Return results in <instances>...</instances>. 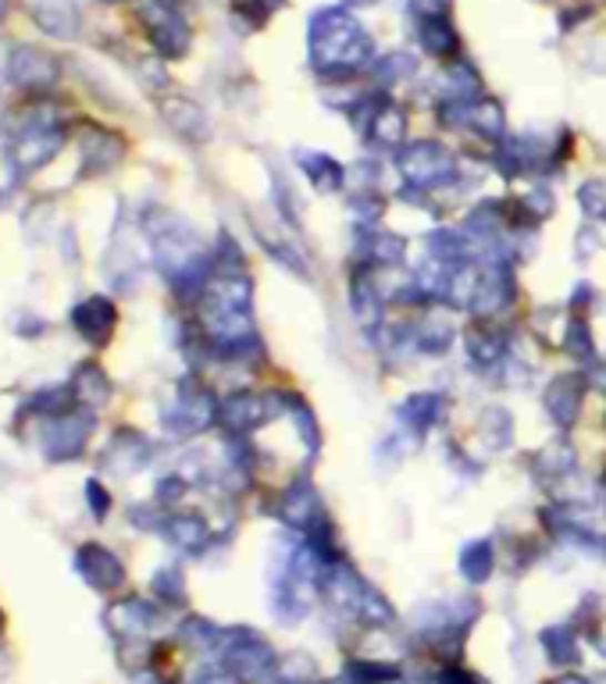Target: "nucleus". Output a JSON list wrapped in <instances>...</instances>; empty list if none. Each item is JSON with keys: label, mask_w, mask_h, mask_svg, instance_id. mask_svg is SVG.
<instances>
[{"label": "nucleus", "mask_w": 606, "mask_h": 684, "mask_svg": "<svg viewBox=\"0 0 606 684\" xmlns=\"http://www.w3.org/2000/svg\"><path fill=\"white\" fill-rule=\"evenodd\" d=\"M211 421H218V400L208 392V385H200L196 379H186L179 385V396H175L172 410L164 414L168 432L196 435V432H204Z\"/></svg>", "instance_id": "20e7f679"}, {"label": "nucleus", "mask_w": 606, "mask_h": 684, "mask_svg": "<svg viewBox=\"0 0 606 684\" xmlns=\"http://www.w3.org/2000/svg\"><path fill=\"white\" fill-rule=\"evenodd\" d=\"M461 574L467 581H475V585H482V581H489L493 574V545L489 542H471L461 550Z\"/></svg>", "instance_id": "5701e85b"}, {"label": "nucleus", "mask_w": 606, "mask_h": 684, "mask_svg": "<svg viewBox=\"0 0 606 684\" xmlns=\"http://www.w3.org/2000/svg\"><path fill=\"white\" fill-rule=\"evenodd\" d=\"M147 460H150V442L140 432H132V428H122V432L111 439V446L104 453V464L118 474L140 471Z\"/></svg>", "instance_id": "ddd939ff"}, {"label": "nucleus", "mask_w": 606, "mask_h": 684, "mask_svg": "<svg viewBox=\"0 0 606 684\" xmlns=\"http://www.w3.org/2000/svg\"><path fill=\"white\" fill-rule=\"evenodd\" d=\"M446 4L450 0H414V8L421 14H446Z\"/></svg>", "instance_id": "4c0bfd02"}, {"label": "nucleus", "mask_w": 606, "mask_h": 684, "mask_svg": "<svg viewBox=\"0 0 606 684\" xmlns=\"http://www.w3.org/2000/svg\"><path fill=\"white\" fill-rule=\"evenodd\" d=\"M582 374H560V379H553L549 389H546V410L549 418L557 421L560 428H567L575 421L578 406H582Z\"/></svg>", "instance_id": "4468645a"}, {"label": "nucleus", "mask_w": 606, "mask_h": 684, "mask_svg": "<svg viewBox=\"0 0 606 684\" xmlns=\"http://www.w3.org/2000/svg\"><path fill=\"white\" fill-rule=\"evenodd\" d=\"M90 435H93V414L87 406L61 410V414L47 424L43 450H47L50 460H75L82 450H87Z\"/></svg>", "instance_id": "423d86ee"}, {"label": "nucleus", "mask_w": 606, "mask_h": 684, "mask_svg": "<svg viewBox=\"0 0 606 684\" xmlns=\"http://www.w3.org/2000/svg\"><path fill=\"white\" fill-rule=\"evenodd\" d=\"M296 158H300V168L307 171V179H311L322 193H332V190H340V185H343L346 171L335 164L329 153H307V150H300Z\"/></svg>", "instance_id": "aec40b11"}, {"label": "nucleus", "mask_w": 606, "mask_h": 684, "mask_svg": "<svg viewBox=\"0 0 606 684\" xmlns=\"http://www.w3.org/2000/svg\"><path fill=\"white\" fill-rule=\"evenodd\" d=\"M61 143H64V132L54 122H47V118H29L11 143V164L19 168L22 175H32V171H40L43 164L54 161Z\"/></svg>", "instance_id": "f03ea898"}, {"label": "nucleus", "mask_w": 606, "mask_h": 684, "mask_svg": "<svg viewBox=\"0 0 606 684\" xmlns=\"http://www.w3.org/2000/svg\"><path fill=\"white\" fill-rule=\"evenodd\" d=\"M164 114H168V122H172L182 135H204L208 132L204 114H200V108L190 104V100H168Z\"/></svg>", "instance_id": "b1692460"}, {"label": "nucleus", "mask_w": 606, "mask_h": 684, "mask_svg": "<svg viewBox=\"0 0 606 684\" xmlns=\"http://www.w3.org/2000/svg\"><path fill=\"white\" fill-rule=\"evenodd\" d=\"M87 500H90V506H93L97 517H104L108 506H111V495H108V489L100 485V482H87Z\"/></svg>", "instance_id": "72a5a7b5"}, {"label": "nucleus", "mask_w": 606, "mask_h": 684, "mask_svg": "<svg viewBox=\"0 0 606 684\" xmlns=\"http://www.w3.org/2000/svg\"><path fill=\"white\" fill-rule=\"evenodd\" d=\"M346 4H375V0H346Z\"/></svg>", "instance_id": "a19ab883"}, {"label": "nucleus", "mask_w": 606, "mask_h": 684, "mask_svg": "<svg viewBox=\"0 0 606 684\" xmlns=\"http://www.w3.org/2000/svg\"><path fill=\"white\" fill-rule=\"evenodd\" d=\"M417 26H421L417 37L425 43V50H432L435 58H457L461 37H457V29L446 22V14H421Z\"/></svg>", "instance_id": "dca6fc26"}, {"label": "nucleus", "mask_w": 606, "mask_h": 684, "mask_svg": "<svg viewBox=\"0 0 606 684\" xmlns=\"http://www.w3.org/2000/svg\"><path fill=\"white\" fill-rule=\"evenodd\" d=\"M440 684H478V677H471L461 666H450V671L440 674Z\"/></svg>", "instance_id": "e433bc0d"}, {"label": "nucleus", "mask_w": 606, "mask_h": 684, "mask_svg": "<svg viewBox=\"0 0 606 684\" xmlns=\"http://www.w3.org/2000/svg\"><path fill=\"white\" fill-rule=\"evenodd\" d=\"M8 76L19 86H26V90H47V86L58 79V61L37 47H19V50H11Z\"/></svg>", "instance_id": "9b49d317"}, {"label": "nucleus", "mask_w": 606, "mask_h": 684, "mask_svg": "<svg viewBox=\"0 0 606 684\" xmlns=\"http://www.w3.org/2000/svg\"><path fill=\"white\" fill-rule=\"evenodd\" d=\"M225 642V666L240 681H261L275 671V653L261 642L254 631H229Z\"/></svg>", "instance_id": "39448f33"}, {"label": "nucleus", "mask_w": 606, "mask_h": 684, "mask_svg": "<svg viewBox=\"0 0 606 684\" xmlns=\"http://www.w3.org/2000/svg\"><path fill=\"white\" fill-rule=\"evenodd\" d=\"M403 250H407V243H403V239L393 235V232H372L367 235V261H375V264H400Z\"/></svg>", "instance_id": "bb28decb"}, {"label": "nucleus", "mask_w": 606, "mask_h": 684, "mask_svg": "<svg viewBox=\"0 0 606 684\" xmlns=\"http://www.w3.org/2000/svg\"><path fill=\"white\" fill-rule=\"evenodd\" d=\"M161 527L175 545H182V550H200V545H208V524L204 517H196V513H175V517H168Z\"/></svg>", "instance_id": "412c9836"}, {"label": "nucleus", "mask_w": 606, "mask_h": 684, "mask_svg": "<svg viewBox=\"0 0 606 684\" xmlns=\"http://www.w3.org/2000/svg\"><path fill=\"white\" fill-rule=\"evenodd\" d=\"M4 8H8V0H0V19H4Z\"/></svg>", "instance_id": "79ce46f5"}, {"label": "nucleus", "mask_w": 606, "mask_h": 684, "mask_svg": "<svg viewBox=\"0 0 606 684\" xmlns=\"http://www.w3.org/2000/svg\"><path fill=\"white\" fill-rule=\"evenodd\" d=\"M414 68H417V61H414L411 54H390V58L378 61V79L390 86V82H396V79H403V76H411Z\"/></svg>", "instance_id": "7c9ffc66"}, {"label": "nucleus", "mask_w": 606, "mask_h": 684, "mask_svg": "<svg viewBox=\"0 0 606 684\" xmlns=\"http://www.w3.org/2000/svg\"><path fill=\"white\" fill-rule=\"evenodd\" d=\"M114 303L104 300V296H90V300H82L75 311H72V324H75V332L90 342V346H104V342L111 339L114 332Z\"/></svg>", "instance_id": "9d476101"}, {"label": "nucleus", "mask_w": 606, "mask_h": 684, "mask_svg": "<svg viewBox=\"0 0 606 684\" xmlns=\"http://www.w3.org/2000/svg\"><path fill=\"white\" fill-rule=\"evenodd\" d=\"M464 339H467L471 361L482 364V368H493L499 356L507 353V342H503V335L496 329H489V324H478V329H471Z\"/></svg>", "instance_id": "4be33fe9"}, {"label": "nucleus", "mask_w": 606, "mask_h": 684, "mask_svg": "<svg viewBox=\"0 0 606 684\" xmlns=\"http://www.w3.org/2000/svg\"><path fill=\"white\" fill-rule=\"evenodd\" d=\"M290 684H293V681H290Z\"/></svg>", "instance_id": "37998d69"}, {"label": "nucleus", "mask_w": 606, "mask_h": 684, "mask_svg": "<svg viewBox=\"0 0 606 684\" xmlns=\"http://www.w3.org/2000/svg\"><path fill=\"white\" fill-rule=\"evenodd\" d=\"M261 4H264V8H279V4H282V0H261Z\"/></svg>", "instance_id": "ea45409f"}, {"label": "nucleus", "mask_w": 606, "mask_h": 684, "mask_svg": "<svg viewBox=\"0 0 606 684\" xmlns=\"http://www.w3.org/2000/svg\"><path fill=\"white\" fill-rule=\"evenodd\" d=\"M75 571H79L82 581H87V585H93L97 592H114V589H122V585H125V567H122V560H118L111 550H104V545H97V542L79 545V553H75Z\"/></svg>", "instance_id": "1a4fd4ad"}, {"label": "nucleus", "mask_w": 606, "mask_h": 684, "mask_svg": "<svg viewBox=\"0 0 606 684\" xmlns=\"http://www.w3.org/2000/svg\"><path fill=\"white\" fill-rule=\"evenodd\" d=\"M154 621H158V610L150 603H143V598H122V603H114L108 610V624H111L114 635L137 638V635H143L147 627H154Z\"/></svg>", "instance_id": "2eb2a0df"}, {"label": "nucleus", "mask_w": 606, "mask_h": 684, "mask_svg": "<svg viewBox=\"0 0 606 684\" xmlns=\"http://www.w3.org/2000/svg\"><path fill=\"white\" fill-rule=\"evenodd\" d=\"M182 492H186V482H182V477H164L161 489H158V500L161 503H175Z\"/></svg>", "instance_id": "c9c22d12"}, {"label": "nucleus", "mask_w": 606, "mask_h": 684, "mask_svg": "<svg viewBox=\"0 0 606 684\" xmlns=\"http://www.w3.org/2000/svg\"><path fill=\"white\" fill-rule=\"evenodd\" d=\"M37 22L50 32H58V37H72L75 32V11L64 4V0H47V8L40 4L37 8Z\"/></svg>", "instance_id": "a878e982"}, {"label": "nucleus", "mask_w": 606, "mask_h": 684, "mask_svg": "<svg viewBox=\"0 0 606 684\" xmlns=\"http://www.w3.org/2000/svg\"><path fill=\"white\" fill-rule=\"evenodd\" d=\"M400 421L411 428V432H428V428L443 418V396H411L396 406Z\"/></svg>", "instance_id": "6ab92c4d"}, {"label": "nucleus", "mask_w": 606, "mask_h": 684, "mask_svg": "<svg viewBox=\"0 0 606 684\" xmlns=\"http://www.w3.org/2000/svg\"><path fill=\"white\" fill-rule=\"evenodd\" d=\"M154 592L164 598V603H182V598H186V585H182V574L172 571V567H164V571L154 577Z\"/></svg>", "instance_id": "c756f323"}, {"label": "nucleus", "mask_w": 606, "mask_h": 684, "mask_svg": "<svg viewBox=\"0 0 606 684\" xmlns=\"http://www.w3.org/2000/svg\"><path fill=\"white\" fill-rule=\"evenodd\" d=\"M350 303H353V314L357 321H372L378 318V296H375V285L367 282V271L361 268L357 275H353V285H350Z\"/></svg>", "instance_id": "393cba45"}, {"label": "nucleus", "mask_w": 606, "mask_h": 684, "mask_svg": "<svg viewBox=\"0 0 606 684\" xmlns=\"http://www.w3.org/2000/svg\"><path fill=\"white\" fill-rule=\"evenodd\" d=\"M72 400L79 406H104L111 400V382L97 364H82L72 374Z\"/></svg>", "instance_id": "f3484780"}, {"label": "nucleus", "mask_w": 606, "mask_h": 684, "mask_svg": "<svg viewBox=\"0 0 606 684\" xmlns=\"http://www.w3.org/2000/svg\"><path fill=\"white\" fill-rule=\"evenodd\" d=\"M122 158V140L111 132H87L82 135V164L87 171H104Z\"/></svg>", "instance_id": "a211bd4d"}, {"label": "nucleus", "mask_w": 606, "mask_h": 684, "mask_svg": "<svg viewBox=\"0 0 606 684\" xmlns=\"http://www.w3.org/2000/svg\"><path fill=\"white\" fill-rule=\"evenodd\" d=\"M143 22L150 29V40L164 58H182L190 50V29L186 19L179 14L175 0H147Z\"/></svg>", "instance_id": "0eeeda50"}, {"label": "nucleus", "mask_w": 606, "mask_h": 684, "mask_svg": "<svg viewBox=\"0 0 606 684\" xmlns=\"http://www.w3.org/2000/svg\"><path fill=\"white\" fill-rule=\"evenodd\" d=\"M235 681H240V677H235L229 666H225V671H218V666H208V671L196 674L193 684H235Z\"/></svg>", "instance_id": "f704fd0d"}, {"label": "nucleus", "mask_w": 606, "mask_h": 684, "mask_svg": "<svg viewBox=\"0 0 606 684\" xmlns=\"http://www.w3.org/2000/svg\"><path fill=\"white\" fill-rule=\"evenodd\" d=\"M543 645L553 663H575L578 660V642L570 627H546L543 631Z\"/></svg>", "instance_id": "cd10ccee"}, {"label": "nucleus", "mask_w": 606, "mask_h": 684, "mask_svg": "<svg viewBox=\"0 0 606 684\" xmlns=\"http://www.w3.org/2000/svg\"><path fill=\"white\" fill-rule=\"evenodd\" d=\"M567 350L575 353V356H588L593 353V335H588V324L582 318L570 321V329H567Z\"/></svg>", "instance_id": "473e14b6"}, {"label": "nucleus", "mask_w": 606, "mask_h": 684, "mask_svg": "<svg viewBox=\"0 0 606 684\" xmlns=\"http://www.w3.org/2000/svg\"><path fill=\"white\" fill-rule=\"evenodd\" d=\"M400 175L407 179L411 190H435V185L457 179V171H453L450 150L440 143H411L400 153Z\"/></svg>", "instance_id": "7ed1b4c3"}, {"label": "nucleus", "mask_w": 606, "mask_h": 684, "mask_svg": "<svg viewBox=\"0 0 606 684\" xmlns=\"http://www.w3.org/2000/svg\"><path fill=\"white\" fill-rule=\"evenodd\" d=\"M285 403L290 400L279 403V396H250V392H235V396L218 403V421H222L229 432L243 435V432L261 428L264 421H272Z\"/></svg>", "instance_id": "6e6552de"}, {"label": "nucleus", "mask_w": 606, "mask_h": 684, "mask_svg": "<svg viewBox=\"0 0 606 684\" xmlns=\"http://www.w3.org/2000/svg\"><path fill=\"white\" fill-rule=\"evenodd\" d=\"M346 674L353 684H382V681H396L400 671L393 663H367V660H353L346 666Z\"/></svg>", "instance_id": "c85d7f7f"}, {"label": "nucleus", "mask_w": 606, "mask_h": 684, "mask_svg": "<svg viewBox=\"0 0 606 684\" xmlns=\"http://www.w3.org/2000/svg\"><path fill=\"white\" fill-rule=\"evenodd\" d=\"M549 684H585L582 677H560V681H549Z\"/></svg>", "instance_id": "58836bf2"}, {"label": "nucleus", "mask_w": 606, "mask_h": 684, "mask_svg": "<svg viewBox=\"0 0 606 684\" xmlns=\"http://www.w3.org/2000/svg\"><path fill=\"white\" fill-rule=\"evenodd\" d=\"M282 517L290 521L293 527H300V532H317L322 527V503H317V495L307 482H296L290 492L282 495Z\"/></svg>", "instance_id": "f8f14e48"}, {"label": "nucleus", "mask_w": 606, "mask_h": 684, "mask_svg": "<svg viewBox=\"0 0 606 684\" xmlns=\"http://www.w3.org/2000/svg\"><path fill=\"white\" fill-rule=\"evenodd\" d=\"M311 61L322 76L346 79L375 64V43L346 8H322L311 19Z\"/></svg>", "instance_id": "f257e3e1"}, {"label": "nucleus", "mask_w": 606, "mask_h": 684, "mask_svg": "<svg viewBox=\"0 0 606 684\" xmlns=\"http://www.w3.org/2000/svg\"><path fill=\"white\" fill-rule=\"evenodd\" d=\"M578 200H582V211H585V214L606 218V185H603L599 179H596V182H585L582 193H578Z\"/></svg>", "instance_id": "2f4dec72"}]
</instances>
